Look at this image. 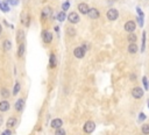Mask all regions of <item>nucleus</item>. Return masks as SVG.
<instances>
[{
  "label": "nucleus",
  "mask_w": 149,
  "mask_h": 135,
  "mask_svg": "<svg viewBox=\"0 0 149 135\" xmlns=\"http://www.w3.org/2000/svg\"><path fill=\"white\" fill-rule=\"evenodd\" d=\"M139 120H140V121H143V120H146V115H145V113H140V115H139Z\"/></svg>",
  "instance_id": "obj_34"
},
{
  "label": "nucleus",
  "mask_w": 149,
  "mask_h": 135,
  "mask_svg": "<svg viewBox=\"0 0 149 135\" xmlns=\"http://www.w3.org/2000/svg\"><path fill=\"white\" fill-rule=\"evenodd\" d=\"M132 96L135 99L142 98V96H143V90H142L141 87H134V89L132 90Z\"/></svg>",
  "instance_id": "obj_3"
},
{
  "label": "nucleus",
  "mask_w": 149,
  "mask_h": 135,
  "mask_svg": "<svg viewBox=\"0 0 149 135\" xmlns=\"http://www.w3.org/2000/svg\"><path fill=\"white\" fill-rule=\"evenodd\" d=\"M7 1L10 2L11 5H13V6H16L17 4H19V1H20V0H7Z\"/></svg>",
  "instance_id": "obj_32"
},
{
  "label": "nucleus",
  "mask_w": 149,
  "mask_h": 135,
  "mask_svg": "<svg viewBox=\"0 0 149 135\" xmlns=\"http://www.w3.org/2000/svg\"><path fill=\"white\" fill-rule=\"evenodd\" d=\"M20 91V84L19 83H15V86H14V91H13V94L16 96Z\"/></svg>",
  "instance_id": "obj_28"
},
{
  "label": "nucleus",
  "mask_w": 149,
  "mask_h": 135,
  "mask_svg": "<svg viewBox=\"0 0 149 135\" xmlns=\"http://www.w3.org/2000/svg\"><path fill=\"white\" fill-rule=\"evenodd\" d=\"M12 48V43L10 42V40H6L4 42V49L5 50H11Z\"/></svg>",
  "instance_id": "obj_25"
},
{
  "label": "nucleus",
  "mask_w": 149,
  "mask_h": 135,
  "mask_svg": "<svg viewBox=\"0 0 149 135\" xmlns=\"http://www.w3.org/2000/svg\"><path fill=\"white\" fill-rule=\"evenodd\" d=\"M0 94H1L2 98H8L10 97V91L7 89H1L0 90Z\"/></svg>",
  "instance_id": "obj_19"
},
{
  "label": "nucleus",
  "mask_w": 149,
  "mask_h": 135,
  "mask_svg": "<svg viewBox=\"0 0 149 135\" xmlns=\"http://www.w3.org/2000/svg\"><path fill=\"white\" fill-rule=\"evenodd\" d=\"M57 17V20L58 21H61V22H63L64 20H65V12H60V13L56 15Z\"/></svg>",
  "instance_id": "obj_18"
},
{
  "label": "nucleus",
  "mask_w": 149,
  "mask_h": 135,
  "mask_svg": "<svg viewBox=\"0 0 149 135\" xmlns=\"http://www.w3.org/2000/svg\"><path fill=\"white\" fill-rule=\"evenodd\" d=\"M56 66V56L55 54L50 55V68H55Z\"/></svg>",
  "instance_id": "obj_21"
},
{
  "label": "nucleus",
  "mask_w": 149,
  "mask_h": 135,
  "mask_svg": "<svg viewBox=\"0 0 149 135\" xmlns=\"http://www.w3.org/2000/svg\"><path fill=\"white\" fill-rule=\"evenodd\" d=\"M142 83H143V85H145V87H146V89H149V86H148V80H147V77H143V78H142Z\"/></svg>",
  "instance_id": "obj_31"
},
{
  "label": "nucleus",
  "mask_w": 149,
  "mask_h": 135,
  "mask_svg": "<svg viewBox=\"0 0 149 135\" xmlns=\"http://www.w3.org/2000/svg\"><path fill=\"white\" fill-rule=\"evenodd\" d=\"M17 42H25V34L22 30H19V33H17Z\"/></svg>",
  "instance_id": "obj_17"
},
{
  "label": "nucleus",
  "mask_w": 149,
  "mask_h": 135,
  "mask_svg": "<svg viewBox=\"0 0 149 135\" xmlns=\"http://www.w3.org/2000/svg\"><path fill=\"white\" fill-rule=\"evenodd\" d=\"M68 20H69L70 23H78L79 22V15H78L76 12H72V13L69 14Z\"/></svg>",
  "instance_id": "obj_6"
},
{
  "label": "nucleus",
  "mask_w": 149,
  "mask_h": 135,
  "mask_svg": "<svg viewBox=\"0 0 149 135\" xmlns=\"http://www.w3.org/2000/svg\"><path fill=\"white\" fill-rule=\"evenodd\" d=\"M106 16H107V19H109L110 21H114V20L118 19V16H119V12L116 11L115 8H111V10L107 11Z\"/></svg>",
  "instance_id": "obj_1"
},
{
  "label": "nucleus",
  "mask_w": 149,
  "mask_h": 135,
  "mask_svg": "<svg viewBox=\"0 0 149 135\" xmlns=\"http://www.w3.org/2000/svg\"><path fill=\"white\" fill-rule=\"evenodd\" d=\"M136 11H138V13H139V15H140V17H143V13H142V11H141V8H140V7H138V8H136Z\"/></svg>",
  "instance_id": "obj_35"
},
{
  "label": "nucleus",
  "mask_w": 149,
  "mask_h": 135,
  "mask_svg": "<svg viewBox=\"0 0 149 135\" xmlns=\"http://www.w3.org/2000/svg\"><path fill=\"white\" fill-rule=\"evenodd\" d=\"M22 23L26 26L29 25V16L26 15V13H22Z\"/></svg>",
  "instance_id": "obj_24"
},
{
  "label": "nucleus",
  "mask_w": 149,
  "mask_h": 135,
  "mask_svg": "<svg viewBox=\"0 0 149 135\" xmlns=\"http://www.w3.org/2000/svg\"><path fill=\"white\" fill-rule=\"evenodd\" d=\"M25 51H26V46H25V42H21L19 44V48H17V56L19 57H22L25 55Z\"/></svg>",
  "instance_id": "obj_12"
},
{
  "label": "nucleus",
  "mask_w": 149,
  "mask_h": 135,
  "mask_svg": "<svg viewBox=\"0 0 149 135\" xmlns=\"http://www.w3.org/2000/svg\"><path fill=\"white\" fill-rule=\"evenodd\" d=\"M17 124V120L15 118H10L7 120V124H6V126H7V128H13V127H15V125Z\"/></svg>",
  "instance_id": "obj_13"
},
{
  "label": "nucleus",
  "mask_w": 149,
  "mask_h": 135,
  "mask_svg": "<svg viewBox=\"0 0 149 135\" xmlns=\"http://www.w3.org/2000/svg\"><path fill=\"white\" fill-rule=\"evenodd\" d=\"M136 40H138L136 35H135V34H133V33H129V35H128V41H129L130 43H135V42H136Z\"/></svg>",
  "instance_id": "obj_20"
},
{
  "label": "nucleus",
  "mask_w": 149,
  "mask_h": 135,
  "mask_svg": "<svg viewBox=\"0 0 149 135\" xmlns=\"http://www.w3.org/2000/svg\"><path fill=\"white\" fill-rule=\"evenodd\" d=\"M136 51H138V46H136L135 43H130V44L128 46V52H129V54H135Z\"/></svg>",
  "instance_id": "obj_16"
},
{
  "label": "nucleus",
  "mask_w": 149,
  "mask_h": 135,
  "mask_svg": "<svg viewBox=\"0 0 149 135\" xmlns=\"http://www.w3.org/2000/svg\"><path fill=\"white\" fill-rule=\"evenodd\" d=\"M69 7H70V2L69 1H65L64 4L62 5V10H63V12H66L69 10Z\"/></svg>",
  "instance_id": "obj_29"
},
{
  "label": "nucleus",
  "mask_w": 149,
  "mask_h": 135,
  "mask_svg": "<svg viewBox=\"0 0 149 135\" xmlns=\"http://www.w3.org/2000/svg\"><path fill=\"white\" fill-rule=\"evenodd\" d=\"M1 135H12V132H11V129L8 128V129H6V130H4L1 133Z\"/></svg>",
  "instance_id": "obj_33"
},
{
  "label": "nucleus",
  "mask_w": 149,
  "mask_h": 135,
  "mask_svg": "<svg viewBox=\"0 0 149 135\" xmlns=\"http://www.w3.org/2000/svg\"><path fill=\"white\" fill-rule=\"evenodd\" d=\"M145 48H146V32L142 33V47H141V51L142 52L145 51Z\"/></svg>",
  "instance_id": "obj_26"
},
{
  "label": "nucleus",
  "mask_w": 149,
  "mask_h": 135,
  "mask_svg": "<svg viewBox=\"0 0 149 135\" xmlns=\"http://www.w3.org/2000/svg\"><path fill=\"white\" fill-rule=\"evenodd\" d=\"M0 10L4 11V12H8V11H10V7H8V5H7V1L1 2V4H0Z\"/></svg>",
  "instance_id": "obj_23"
},
{
  "label": "nucleus",
  "mask_w": 149,
  "mask_h": 135,
  "mask_svg": "<svg viewBox=\"0 0 149 135\" xmlns=\"http://www.w3.org/2000/svg\"><path fill=\"white\" fill-rule=\"evenodd\" d=\"M23 106H25V100H23L22 98H20L19 100L15 102V110L16 111H21L23 108Z\"/></svg>",
  "instance_id": "obj_14"
},
{
  "label": "nucleus",
  "mask_w": 149,
  "mask_h": 135,
  "mask_svg": "<svg viewBox=\"0 0 149 135\" xmlns=\"http://www.w3.org/2000/svg\"><path fill=\"white\" fill-rule=\"evenodd\" d=\"M94 128H96V125H94V122L93 121H87L85 122V125H84V132H85L86 134H91L93 130H94Z\"/></svg>",
  "instance_id": "obj_2"
},
{
  "label": "nucleus",
  "mask_w": 149,
  "mask_h": 135,
  "mask_svg": "<svg viewBox=\"0 0 149 135\" xmlns=\"http://www.w3.org/2000/svg\"><path fill=\"white\" fill-rule=\"evenodd\" d=\"M1 33H2V26L0 25V34H1Z\"/></svg>",
  "instance_id": "obj_38"
},
{
  "label": "nucleus",
  "mask_w": 149,
  "mask_h": 135,
  "mask_svg": "<svg viewBox=\"0 0 149 135\" xmlns=\"http://www.w3.org/2000/svg\"><path fill=\"white\" fill-rule=\"evenodd\" d=\"M87 15L91 17V19H98L99 15H100V13H99V11L97 10V8H90Z\"/></svg>",
  "instance_id": "obj_7"
},
{
  "label": "nucleus",
  "mask_w": 149,
  "mask_h": 135,
  "mask_svg": "<svg viewBox=\"0 0 149 135\" xmlns=\"http://www.w3.org/2000/svg\"><path fill=\"white\" fill-rule=\"evenodd\" d=\"M148 86H149V82H148Z\"/></svg>",
  "instance_id": "obj_40"
},
{
  "label": "nucleus",
  "mask_w": 149,
  "mask_h": 135,
  "mask_svg": "<svg viewBox=\"0 0 149 135\" xmlns=\"http://www.w3.org/2000/svg\"><path fill=\"white\" fill-rule=\"evenodd\" d=\"M148 107H149V100H148Z\"/></svg>",
  "instance_id": "obj_39"
},
{
  "label": "nucleus",
  "mask_w": 149,
  "mask_h": 135,
  "mask_svg": "<svg viewBox=\"0 0 149 135\" xmlns=\"http://www.w3.org/2000/svg\"><path fill=\"white\" fill-rule=\"evenodd\" d=\"M2 122H4V118H2V115L0 114V126L2 125Z\"/></svg>",
  "instance_id": "obj_37"
},
{
  "label": "nucleus",
  "mask_w": 149,
  "mask_h": 135,
  "mask_svg": "<svg viewBox=\"0 0 149 135\" xmlns=\"http://www.w3.org/2000/svg\"><path fill=\"white\" fill-rule=\"evenodd\" d=\"M136 28V25L134 21H127L125 23V30L128 32V33H133Z\"/></svg>",
  "instance_id": "obj_5"
},
{
  "label": "nucleus",
  "mask_w": 149,
  "mask_h": 135,
  "mask_svg": "<svg viewBox=\"0 0 149 135\" xmlns=\"http://www.w3.org/2000/svg\"><path fill=\"white\" fill-rule=\"evenodd\" d=\"M74 55H75V57H77V58H83L84 55H85V49H84L83 47H77L74 50Z\"/></svg>",
  "instance_id": "obj_4"
},
{
  "label": "nucleus",
  "mask_w": 149,
  "mask_h": 135,
  "mask_svg": "<svg viewBox=\"0 0 149 135\" xmlns=\"http://www.w3.org/2000/svg\"><path fill=\"white\" fill-rule=\"evenodd\" d=\"M138 21H139V25L141 26H143V17H138Z\"/></svg>",
  "instance_id": "obj_36"
},
{
  "label": "nucleus",
  "mask_w": 149,
  "mask_h": 135,
  "mask_svg": "<svg viewBox=\"0 0 149 135\" xmlns=\"http://www.w3.org/2000/svg\"><path fill=\"white\" fill-rule=\"evenodd\" d=\"M66 33H68V35H70V36H74V35L76 34V30H75L74 28L69 27L68 29H66Z\"/></svg>",
  "instance_id": "obj_30"
},
{
  "label": "nucleus",
  "mask_w": 149,
  "mask_h": 135,
  "mask_svg": "<svg viewBox=\"0 0 149 135\" xmlns=\"http://www.w3.org/2000/svg\"><path fill=\"white\" fill-rule=\"evenodd\" d=\"M8 110H10V102L6 100L0 101V112H6Z\"/></svg>",
  "instance_id": "obj_11"
},
{
  "label": "nucleus",
  "mask_w": 149,
  "mask_h": 135,
  "mask_svg": "<svg viewBox=\"0 0 149 135\" xmlns=\"http://www.w3.org/2000/svg\"><path fill=\"white\" fill-rule=\"evenodd\" d=\"M42 37H43V41H44L46 43H50L51 41H52V34L50 33V32H48V30L43 32Z\"/></svg>",
  "instance_id": "obj_8"
},
{
  "label": "nucleus",
  "mask_w": 149,
  "mask_h": 135,
  "mask_svg": "<svg viewBox=\"0 0 149 135\" xmlns=\"http://www.w3.org/2000/svg\"><path fill=\"white\" fill-rule=\"evenodd\" d=\"M63 126V121L61 119H54L51 121V127L55 128V129H57V128H61Z\"/></svg>",
  "instance_id": "obj_10"
},
{
  "label": "nucleus",
  "mask_w": 149,
  "mask_h": 135,
  "mask_svg": "<svg viewBox=\"0 0 149 135\" xmlns=\"http://www.w3.org/2000/svg\"><path fill=\"white\" fill-rule=\"evenodd\" d=\"M141 130H142V133H143L145 135H149V125H148V124L142 125Z\"/></svg>",
  "instance_id": "obj_22"
},
{
  "label": "nucleus",
  "mask_w": 149,
  "mask_h": 135,
  "mask_svg": "<svg viewBox=\"0 0 149 135\" xmlns=\"http://www.w3.org/2000/svg\"><path fill=\"white\" fill-rule=\"evenodd\" d=\"M51 15V8L50 7H46L44 10L42 11V17L46 19V17H49Z\"/></svg>",
  "instance_id": "obj_15"
},
{
  "label": "nucleus",
  "mask_w": 149,
  "mask_h": 135,
  "mask_svg": "<svg viewBox=\"0 0 149 135\" xmlns=\"http://www.w3.org/2000/svg\"><path fill=\"white\" fill-rule=\"evenodd\" d=\"M55 135H66V132L62 128H57L56 132H55Z\"/></svg>",
  "instance_id": "obj_27"
},
{
  "label": "nucleus",
  "mask_w": 149,
  "mask_h": 135,
  "mask_svg": "<svg viewBox=\"0 0 149 135\" xmlns=\"http://www.w3.org/2000/svg\"><path fill=\"white\" fill-rule=\"evenodd\" d=\"M89 6H87V4H85V2H82V4L78 5V11L80 12L82 14H87L89 13Z\"/></svg>",
  "instance_id": "obj_9"
}]
</instances>
